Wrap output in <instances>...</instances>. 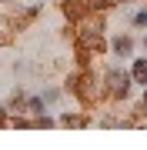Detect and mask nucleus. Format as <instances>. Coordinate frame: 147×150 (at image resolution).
I'll return each mask as SVG.
<instances>
[{
  "label": "nucleus",
  "mask_w": 147,
  "mask_h": 150,
  "mask_svg": "<svg viewBox=\"0 0 147 150\" xmlns=\"http://www.w3.org/2000/svg\"><path fill=\"white\" fill-rule=\"evenodd\" d=\"M64 90L70 93V97H77L84 107H94V103H97V74H94L90 67H80L77 74L67 77Z\"/></svg>",
  "instance_id": "obj_1"
},
{
  "label": "nucleus",
  "mask_w": 147,
  "mask_h": 150,
  "mask_svg": "<svg viewBox=\"0 0 147 150\" xmlns=\"http://www.w3.org/2000/svg\"><path fill=\"white\" fill-rule=\"evenodd\" d=\"M131 74L120 67H107L104 70V80L97 83V100H124L131 93Z\"/></svg>",
  "instance_id": "obj_2"
},
{
  "label": "nucleus",
  "mask_w": 147,
  "mask_h": 150,
  "mask_svg": "<svg viewBox=\"0 0 147 150\" xmlns=\"http://www.w3.org/2000/svg\"><path fill=\"white\" fill-rule=\"evenodd\" d=\"M60 10H64V17L70 23H84L90 17V10H87V4L84 0H60Z\"/></svg>",
  "instance_id": "obj_3"
},
{
  "label": "nucleus",
  "mask_w": 147,
  "mask_h": 150,
  "mask_svg": "<svg viewBox=\"0 0 147 150\" xmlns=\"http://www.w3.org/2000/svg\"><path fill=\"white\" fill-rule=\"evenodd\" d=\"M110 50H114L117 57H131V54H134V37H131V33H120V37H114Z\"/></svg>",
  "instance_id": "obj_4"
},
{
  "label": "nucleus",
  "mask_w": 147,
  "mask_h": 150,
  "mask_svg": "<svg viewBox=\"0 0 147 150\" xmlns=\"http://www.w3.org/2000/svg\"><path fill=\"white\" fill-rule=\"evenodd\" d=\"M127 74H131V80H134V83H144V87H147V57H137L134 64H131V70H127Z\"/></svg>",
  "instance_id": "obj_5"
},
{
  "label": "nucleus",
  "mask_w": 147,
  "mask_h": 150,
  "mask_svg": "<svg viewBox=\"0 0 147 150\" xmlns=\"http://www.w3.org/2000/svg\"><path fill=\"white\" fill-rule=\"evenodd\" d=\"M23 103H27V93H23V90H13L10 100H7V110H10V113H23Z\"/></svg>",
  "instance_id": "obj_6"
},
{
  "label": "nucleus",
  "mask_w": 147,
  "mask_h": 150,
  "mask_svg": "<svg viewBox=\"0 0 147 150\" xmlns=\"http://www.w3.org/2000/svg\"><path fill=\"white\" fill-rule=\"evenodd\" d=\"M60 123H64V127H87L90 117H80V113H60Z\"/></svg>",
  "instance_id": "obj_7"
},
{
  "label": "nucleus",
  "mask_w": 147,
  "mask_h": 150,
  "mask_svg": "<svg viewBox=\"0 0 147 150\" xmlns=\"http://www.w3.org/2000/svg\"><path fill=\"white\" fill-rule=\"evenodd\" d=\"M23 113H30V117H40V113H44V100H40V97H27V103H23Z\"/></svg>",
  "instance_id": "obj_8"
},
{
  "label": "nucleus",
  "mask_w": 147,
  "mask_h": 150,
  "mask_svg": "<svg viewBox=\"0 0 147 150\" xmlns=\"http://www.w3.org/2000/svg\"><path fill=\"white\" fill-rule=\"evenodd\" d=\"M74 50H77V67H90V50L87 47H84V43H74Z\"/></svg>",
  "instance_id": "obj_9"
},
{
  "label": "nucleus",
  "mask_w": 147,
  "mask_h": 150,
  "mask_svg": "<svg viewBox=\"0 0 147 150\" xmlns=\"http://www.w3.org/2000/svg\"><path fill=\"white\" fill-rule=\"evenodd\" d=\"M84 4H87L90 13H107L110 10V0H84Z\"/></svg>",
  "instance_id": "obj_10"
},
{
  "label": "nucleus",
  "mask_w": 147,
  "mask_h": 150,
  "mask_svg": "<svg viewBox=\"0 0 147 150\" xmlns=\"http://www.w3.org/2000/svg\"><path fill=\"white\" fill-rule=\"evenodd\" d=\"M57 97H60V90H57V87H47V90L40 93V100H44V107H50V103H57Z\"/></svg>",
  "instance_id": "obj_11"
},
{
  "label": "nucleus",
  "mask_w": 147,
  "mask_h": 150,
  "mask_svg": "<svg viewBox=\"0 0 147 150\" xmlns=\"http://www.w3.org/2000/svg\"><path fill=\"white\" fill-rule=\"evenodd\" d=\"M131 23H134V27H147V10H137Z\"/></svg>",
  "instance_id": "obj_12"
},
{
  "label": "nucleus",
  "mask_w": 147,
  "mask_h": 150,
  "mask_svg": "<svg viewBox=\"0 0 147 150\" xmlns=\"http://www.w3.org/2000/svg\"><path fill=\"white\" fill-rule=\"evenodd\" d=\"M0 127H10V110H7V103H0Z\"/></svg>",
  "instance_id": "obj_13"
},
{
  "label": "nucleus",
  "mask_w": 147,
  "mask_h": 150,
  "mask_svg": "<svg viewBox=\"0 0 147 150\" xmlns=\"http://www.w3.org/2000/svg\"><path fill=\"white\" fill-rule=\"evenodd\" d=\"M127 4H134V0H110V7H127Z\"/></svg>",
  "instance_id": "obj_14"
},
{
  "label": "nucleus",
  "mask_w": 147,
  "mask_h": 150,
  "mask_svg": "<svg viewBox=\"0 0 147 150\" xmlns=\"http://www.w3.org/2000/svg\"><path fill=\"white\" fill-rule=\"evenodd\" d=\"M144 103H147V90H144Z\"/></svg>",
  "instance_id": "obj_15"
},
{
  "label": "nucleus",
  "mask_w": 147,
  "mask_h": 150,
  "mask_svg": "<svg viewBox=\"0 0 147 150\" xmlns=\"http://www.w3.org/2000/svg\"><path fill=\"white\" fill-rule=\"evenodd\" d=\"M0 4H7V0H0Z\"/></svg>",
  "instance_id": "obj_16"
},
{
  "label": "nucleus",
  "mask_w": 147,
  "mask_h": 150,
  "mask_svg": "<svg viewBox=\"0 0 147 150\" xmlns=\"http://www.w3.org/2000/svg\"><path fill=\"white\" fill-rule=\"evenodd\" d=\"M144 47H147V40H144Z\"/></svg>",
  "instance_id": "obj_17"
}]
</instances>
